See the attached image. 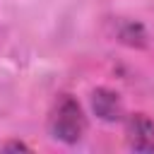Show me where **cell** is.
I'll list each match as a JSON object with an SVG mask.
<instances>
[{
  "label": "cell",
  "mask_w": 154,
  "mask_h": 154,
  "mask_svg": "<svg viewBox=\"0 0 154 154\" xmlns=\"http://www.w3.org/2000/svg\"><path fill=\"white\" fill-rule=\"evenodd\" d=\"M48 128H51V135L65 144H75L84 137L87 118L75 96H70V94L58 96V101L51 111V118H48Z\"/></svg>",
  "instance_id": "cell-1"
},
{
  "label": "cell",
  "mask_w": 154,
  "mask_h": 154,
  "mask_svg": "<svg viewBox=\"0 0 154 154\" xmlns=\"http://www.w3.org/2000/svg\"><path fill=\"white\" fill-rule=\"evenodd\" d=\"M125 140L135 152H154V120L144 113H132L125 120Z\"/></svg>",
  "instance_id": "cell-2"
},
{
  "label": "cell",
  "mask_w": 154,
  "mask_h": 154,
  "mask_svg": "<svg viewBox=\"0 0 154 154\" xmlns=\"http://www.w3.org/2000/svg\"><path fill=\"white\" fill-rule=\"evenodd\" d=\"M91 106H94V113L106 123H116L123 118V103L113 89H106V87L96 89L91 94Z\"/></svg>",
  "instance_id": "cell-3"
},
{
  "label": "cell",
  "mask_w": 154,
  "mask_h": 154,
  "mask_svg": "<svg viewBox=\"0 0 154 154\" xmlns=\"http://www.w3.org/2000/svg\"><path fill=\"white\" fill-rule=\"evenodd\" d=\"M118 36H120V41L128 43V46H137V48H140V46L147 43V34H144L142 24H137V22H125V24L120 26Z\"/></svg>",
  "instance_id": "cell-4"
},
{
  "label": "cell",
  "mask_w": 154,
  "mask_h": 154,
  "mask_svg": "<svg viewBox=\"0 0 154 154\" xmlns=\"http://www.w3.org/2000/svg\"><path fill=\"white\" fill-rule=\"evenodd\" d=\"M0 149H5V152H7V149H24V152H26L29 147H26L24 142H5V144H2Z\"/></svg>",
  "instance_id": "cell-5"
}]
</instances>
